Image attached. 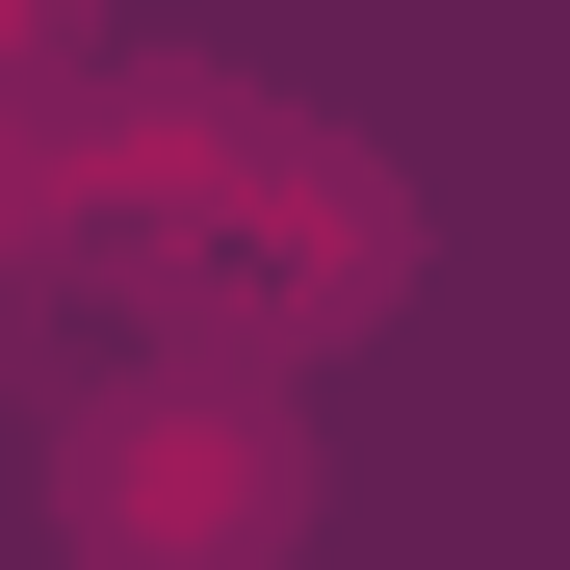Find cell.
I'll return each instance as SVG.
<instances>
[{
  "label": "cell",
  "mask_w": 570,
  "mask_h": 570,
  "mask_svg": "<svg viewBox=\"0 0 570 570\" xmlns=\"http://www.w3.org/2000/svg\"><path fill=\"white\" fill-rule=\"evenodd\" d=\"M52 544L78 570H285L312 544V415H285V363H105V390L52 415Z\"/></svg>",
  "instance_id": "1"
}]
</instances>
